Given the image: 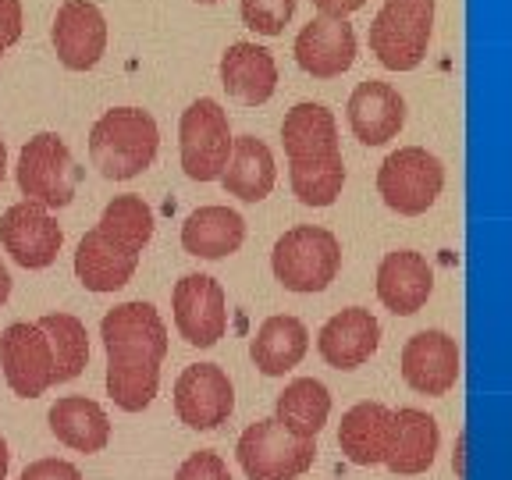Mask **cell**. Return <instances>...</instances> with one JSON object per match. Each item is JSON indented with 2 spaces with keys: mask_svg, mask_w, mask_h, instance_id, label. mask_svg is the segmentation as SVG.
I'll list each match as a JSON object with an SVG mask.
<instances>
[{
  "mask_svg": "<svg viewBox=\"0 0 512 480\" xmlns=\"http://www.w3.org/2000/svg\"><path fill=\"white\" fill-rule=\"evenodd\" d=\"M107 352V395L125 413H143L160 392V367L168 356V324L153 303H118L100 320Z\"/></svg>",
  "mask_w": 512,
  "mask_h": 480,
  "instance_id": "cell-1",
  "label": "cell"
},
{
  "mask_svg": "<svg viewBox=\"0 0 512 480\" xmlns=\"http://www.w3.org/2000/svg\"><path fill=\"white\" fill-rule=\"evenodd\" d=\"M160 128L143 107H111L89 128V160L107 182H128L157 160Z\"/></svg>",
  "mask_w": 512,
  "mask_h": 480,
  "instance_id": "cell-2",
  "label": "cell"
},
{
  "mask_svg": "<svg viewBox=\"0 0 512 480\" xmlns=\"http://www.w3.org/2000/svg\"><path fill=\"white\" fill-rule=\"evenodd\" d=\"M271 271L288 292L299 296L324 292L342 271V242L320 224L288 228L271 249Z\"/></svg>",
  "mask_w": 512,
  "mask_h": 480,
  "instance_id": "cell-3",
  "label": "cell"
},
{
  "mask_svg": "<svg viewBox=\"0 0 512 480\" xmlns=\"http://www.w3.org/2000/svg\"><path fill=\"white\" fill-rule=\"evenodd\" d=\"M434 32V0H384L370 22V54L388 72H413L427 57Z\"/></svg>",
  "mask_w": 512,
  "mask_h": 480,
  "instance_id": "cell-4",
  "label": "cell"
},
{
  "mask_svg": "<svg viewBox=\"0 0 512 480\" xmlns=\"http://www.w3.org/2000/svg\"><path fill=\"white\" fill-rule=\"evenodd\" d=\"M15 182L29 203L47 210H61L75 200L82 182V168L57 132H40L22 146L15 164Z\"/></svg>",
  "mask_w": 512,
  "mask_h": 480,
  "instance_id": "cell-5",
  "label": "cell"
},
{
  "mask_svg": "<svg viewBox=\"0 0 512 480\" xmlns=\"http://www.w3.org/2000/svg\"><path fill=\"white\" fill-rule=\"evenodd\" d=\"M232 146L235 136L228 125V111L214 96H200L185 107L178 121V157L192 182H217L228 168Z\"/></svg>",
  "mask_w": 512,
  "mask_h": 480,
  "instance_id": "cell-6",
  "label": "cell"
},
{
  "mask_svg": "<svg viewBox=\"0 0 512 480\" xmlns=\"http://www.w3.org/2000/svg\"><path fill=\"white\" fill-rule=\"evenodd\" d=\"M445 189V164L424 146H399L377 168V192L388 210L402 217L427 214Z\"/></svg>",
  "mask_w": 512,
  "mask_h": 480,
  "instance_id": "cell-7",
  "label": "cell"
},
{
  "mask_svg": "<svg viewBox=\"0 0 512 480\" xmlns=\"http://www.w3.org/2000/svg\"><path fill=\"white\" fill-rule=\"evenodd\" d=\"M235 459L249 480H296L313 466L317 445L296 438L274 416H267V420H256L242 431L239 445H235Z\"/></svg>",
  "mask_w": 512,
  "mask_h": 480,
  "instance_id": "cell-8",
  "label": "cell"
},
{
  "mask_svg": "<svg viewBox=\"0 0 512 480\" xmlns=\"http://www.w3.org/2000/svg\"><path fill=\"white\" fill-rule=\"evenodd\" d=\"M171 313L178 335L196 349H210L228 331V296L221 281L210 274H185L182 281H175Z\"/></svg>",
  "mask_w": 512,
  "mask_h": 480,
  "instance_id": "cell-9",
  "label": "cell"
},
{
  "mask_svg": "<svg viewBox=\"0 0 512 480\" xmlns=\"http://www.w3.org/2000/svg\"><path fill=\"white\" fill-rule=\"evenodd\" d=\"M0 370L18 399H40L54 388V352L36 320H18L0 335Z\"/></svg>",
  "mask_w": 512,
  "mask_h": 480,
  "instance_id": "cell-10",
  "label": "cell"
},
{
  "mask_svg": "<svg viewBox=\"0 0 512 480\" xmlns=\"http://www.w3.org/2000/svg\"><path fill=\"white\" fill-rule=\"evenodd\" d=\"M0 246L25 271H43L57 260L64 246V232L57 217L40 203H15L0 217Z\"/></svg>",
  "mask_w": 512,
  "mask_h": 480,
  "instance_id": "cell-11",
  "label": "cell"
},
{
  "mask_svg": "<svg viewBox=\"0 0 512 480\" xmlns=\"http://www.w3.org/2000/svg\"><path fill=\"white\" fill-rule=\"evenodd\" d=\"M175 413L192 431H217L235 413L232 377L217 363H192L175 381Z\"/></svg>",
  "mask_w": 512,
  "mask_h": 480,
  "instance_id": "cell-12",
  "label": "cell"
},
{
  "mask_svg": "<svg viewBox=\"0 0 512 480\" xmlns=\"http://www.w3.org/2000/svg\"><path fill=\"white\" fill-rule=\"evenodd\" d=\"M57 61L68 72H89L107 54V18L93 0H64L50 25Z\"/></svg>",
  "mask_w": 512,
  "mask_h": 480,
  "instance_id": "cell-13",
  "label": "cell"
},
{
  "mask_svg": "<svg viewBox=\"0 0 512 480\" xmlns=\"http://www.w3.org/2000/svg\"><path fill=\"white\" fill-rule=\"evenodd\" d=\"M459 345L456 338L448 335V331H416L406 345H402V356H399V370H402V381L420 395H445L456 388L459 381Z\"/></svg>",
  "mask_w": 512,
  "mask_h": 480,
  "instance_id": "cell-14",
  "label": "cell"
},
{
  "mask_svg": "<svg viewBox=\"0 0 512 480\" xmlns=\"http://www.w3.org/2000/svg\"><path fill=\"white\" fill-rule=\"evenodd\" d=\"M296 64L313 79H338L356 64V32L342 18H313L296 36Z\"/></svg>",
  "mask_w": 512,
  "mask_h": 480,
  "instance_id": "cell-15",
  "label": "cell"
},
{
  "mask_svg": "<svg viewBox=\"0 0 512 480\" xmlns=\"http://www.w3.org/2000/svg\"><path fill=\"white\" fill-rule=\"evenodd\" d=\"M349 128L363 146H384L392 143L406 125V100L388 82L367 79L352 89L349 96Z\"/></svg>",
  "mask_w": 512,
  "mask_h": 480,
  "instance_id": "cell-16",
  "label": "cell"
},
{
  "mask_svg": "<svg viewBox=\"0 0 512 480\" xmlns=\"http://www.w3.org/2000/svg\"><path fill=\"white\" fill-rule=\"evenodd\" d=\"M434 292V271L424 253L416 249H395L377 267V299L395 317H413L427 306Z\"/></svg>",
  "mask_w": 512,
  "mask_h": 480,
  "instance_id": "cell-17",
  "label": "cell"
},
{
  "mask_svg": "<svg viewBox=\"0 0 512 480\" xmlns=\"http://www.w3.org/2000/svg\"><path fill=\"white\" fill-rule=\"evenodd\" d=\"M381 345V324L363 306H345L320 328L317 349L324 363L335 370H356L370 360Z\"/></svg>",
  "mask_w": 512,
  "mask_h": 480,
  "instance_id": "cell-18",
  "label": "cell"
},
{
  "mask_svg": "<svg viewBox=\"0 0 512 480\" xmlns=\"http://www.w3.org/2000/svg\"><path fill=\"white\" fill-rule=\"evenodd\" d=\"M221 86L228 89L232 100L246 107L267 104L278 89V64H274L271 50L249 40L232 43L221 54Z\"/></svg>",
  "mask_w": 512,
  "mask_h": 480,
  "instance_id": "cell-19",
  "label": "cell"
},
{
  "mask_svg": "<svg viewBox=\"0 0 512 480\" xmlns=\"http://www.w3.org/2000/svg\"><path fill=\"white\" fill-rule=\"evenodd\" d=\"M395 438V409L384 402H356L342 416L338 427V445L345 459L356 466H377L388 459V448Z\"/></svg>",
  "mask_w": 512,
  "mask_h": 480,
  "instance_id": "cell-20",
  "label": "cell"
},
{
  "mask_svg": "<svg viewBox=\"0 0 512 480\" xmlns=\"http://www.w3.org/2000/svg\"><path fill=\"white\" fill-rule=\"evenodd\" d=\"M438 445H441L438 420L427 409L402 406L395 409V438L384 466L392 473H402V477L427 473L434 466V459H438Z\"/></svg>",
  "mask_w": 512,
  "mask_h": 480,
  "instance_id": "cell-21",
  "label": "cell"
},
{
  "mask_svg": "<svg viewBox=\"0 0 512 480\" xmlns=\"http://www.w3.org/2000/svg\"><path fill=\"white\" fill-rule=\"evenodd\" d=\"M139 267V253L111 242L104 232H86L79 239V249H75V278L89 288V292H118L132 281Z\"/></svg>",
  "mask_w": 512,
  "mask_h": 480,
  "instance_id": "cell-22",
  "label": "cell"
},
{
  "mask_svg": "<svg viewBox=\"0 0 512 480\" xmlns=\"http://www.w3.org/2000/svg\"><path fill=\"white\" fill-rule=\"evenodd\" d=\"M50 431L61 445H68L72 452L82 456H93V452H104L107 441H111V416L96 399L86 395H64L50 406L47 413Z\"/></svg>",
  "mask_w": 512,
  "mask_h": 480,
  "instance_id": "cell-23",
  "label": "cell"
},
{
  "mask_svg": "<svg viewBox=\"0 0 512 480\" xmlns=\"http://www.w3.org/2000/svg\"><path fill=\"white\" fill-rule=\"evenodd\" d=\"M306 349H310V331L303 320L292 313H274L256 328L253 342H249V360L260 374L281 377L303 363Z\"/></svg>",
  "mask_w": 512,
  "mask_h": 480,
  "instance_id": "cell-24",
  "label": "cell"
},
{
  "mask_svg": "<svg viewBox=\"0 0 512 480\" xmlns=\"http://www.w3.org/2000/svg\"><path fill=\"white\" fill-rule=\"evenodd\" d=\"M281 146L288 160H317V157H338V121L324 104L303 100L281 121Z\"/></svg>",
  "mask_w": 512,
  "mask_h": 480,
  "instance_id": "cell-25",
  "label": "cell"
},
{
  "mask_svg": "<svg viewBox=\"0 0 512 480\" xmlns=\"http://www.w3.org/2000/svg\"><path fill=\"white\" fill-rule=\"evenodd\" d=\"M246 242V221L232 207H200L182 224V249L200 260H224Z\"/></svg>",
  "mask_w": 512,
  "mask_h": 480,
  "instance_id": "cell-26",
  "label": "cell"
},
{
  "mask_svg": "<svg viewBox=\"0 0 512 480\" xmlns=\"http://www.w3.org/2000/svg\"><path fill=\"white\" fill-rule=\"evenodd\" d=\"M274 182H278V164H274L271 146L256 136L235 139L228 168H224V175H221L224 192L242 203H260L271 196Z\"/></svg>",
  "mask_w": 512,
  "mask_h": 480,
  "instance_id": "cell-27",
  "label": "cell"
},
{
  "mask_svg": "<svg viewBox=\"0 0 512 480\" xmlns=\"http://www.w3.org/2000/svg\"><path fill=\"white\" fill-rule=\"evenodd\" d=\"M331 416V392L317 377H296L274 402V420L303 441H317Z\"/></svg>",
  "mask_w": 512,
  "mask_h": 480,
  "instance_id": "cell-28",
  "label": "cell"
},
{
  "mask_svg": "<svg viewBox=\"0 0 512 480\" xmlns=\"http://www.w3.org/2000/svg\"><path fill=\"white\" fill-rule=\"evenodd\" d=\"M40 331L47 335L50 352H54V384H68L86 370L89 363V331L72 313H47L36 320Z\"/></svg>",
  "mask_w": 512,
  "mask_h": 480,
  "instance_id": "cell-29",
  "label": "cell"
},
{
  "mask_svg": "<svg viewBox=\"0 0 512 480\" xmlns=\"http://www.w3.org/2000/svg\"><path fill=\"white\" fill-rule=\"evenodd\" d=\"M288 182L303 207H331L345 189V160L317 157V160H288Z\"/></svg>",
  "mask_w": 512,
  "mask_h": 480,
  "instance_id": "cell-30",
  "label": "cell"
},
{
  "mask_svg": "<svg viewBox=\"0 0 512 480\" xmlns=\"http://www.w3.org/2000/svg\"><path fill=\"white\" fill-rule=\"evenodd\" d=\"M96 232H104L111 242L132 249V253H143L153 239V210L143 196L136 192H125V196H114L111 203L100 214Z\"/></svg>",
  "mask_w": 512,
  "mask_h": 480,
  "instance_id": "cell-31",
  "label": "cell"
},
{
  "mask_svg": "<svg viewBox=\"0 0 512 480\" xmlns=\"http://www.w3.org/2000/svg\"><path fill=\"white\" fill-rule=\"evenodd\" d=\"M239 15L242 25L253 29L256 36H281L296 15V0H242Z\"/></svg>",
  "mask_w": 512,
  "mask_h": 480,
  "instance_id": "cell-32",
  "label": "cell"
},
{
  "mask_svg": "<svg viewBox=\"0 0 512 480\" xmlns=\"http://www.w3.org/2000/svg\"><path fill=\"white\" fill-rule=\"evenodd\" d=\"M175 480H232V473H228V463H224L217 452L200 448V452H192V456L178 466Z\"/></svg>",
  "mask_w": 512,
  "mask_h": 480,
  "instance_id": "cell-33",
  "label": "cell"
},
{
  "mask_svg": "<svg viewBox=\"0 0 512 480\" xmlns=\"http://www.w3.org/2000/svg\"><path fill=\"white\" fill-rule=\"evenodd\" d=\"M18 480H82V473H79V466L68 463V459L50 456V459H36V463H29Z\"/></svg>",
  "mask_w": 512,
  "mask_h": 480,
  "instance_id": "cell-34",
  "label": "cell"
},
{
  "mask_svg": "<svg viewBox=\"0 0 512 480\" xmlns=\"http://www.w3.org/2000/svg\"><path fill=\"white\" fill-rule=\"evenodd\" d=\"M22 4L18 0H0V54L22 40Z\"/></svg>",
  "mask_w": 512,
  "mask_h": 480,
  "instance_id": "cell-35",
  "label": "cell"
},
{
  "mask_svg": "<svg viewBox=\"0 0 512 480\" xmlns=\"http://www.w3.org/2000/svg\"><path fill=\"white\" fill-rule=\"evenodd\" d=\"M367 0H313V8L320 11V18H349L352 11H360Z\"/></svg>",
  "mask_w": 512,
  "mask_h": 480,
  "instance_id": "cell-36",
  "label": "cell"
},
{
  "mask_svg": "<svg viewBox=\"0 0 512 480\" xmlns=\"http://www.w3.org/2000/svg\"><path fill=\"white\" fill-rule=\"evenodd\" d=\"M452 466H456V480H466V431H459V438H456V456H452Z\"/></svg>",
  "mask_w": 512,
  "mask_h": 480,
  "instance_id": "cell-37",
  "label": "cell"
},
{
  "mask_svg": "<svg viewBox=\"0 0 512 480\" xmlns=\"http://www.w3.org/2000/svg\"><path fill=\"white\" fill-rule=\"evenodd\" d=\"M8 299H11V274L4 267V260H0V306L8 303Z\"/></svg>",
  "mask_w": 512,
  "mask_h": 480,
  "instance_id": "cell-38",
  "label": "cell"
},
{
  "mask_svg": "<svg viewBox=\"0 0 512 480\" xmlns=\"http://www.w3.org/2000/svg\"><path fill=\"white\" fill-rule=\"evenodd\" d=\"M8 470H11V452H8V441L0 438V480L8 477Z\"/></svg>",
  "mask_w": 512,
  "mask_h": 480,
  "instance_id": "cell-39",
  "label": "cell"
},
{
  "mask_svg": "<svg viewBox=\"0 0 512 480\" xmlns=\"http://www.w3.org/2000/svg\"><path fill=\"white\" fill-rule=\"evenodd\" d=\"M4 175H8V146L0 139V182H4Z\"/></svg>",
  "mask_w": 512,
  "mask_h": 480,
  "instance_id": "cell-40",
  "label": "cell"
},
{
  "mask_svg": "<svg viewBox=\"0 0 512 480\" xmlns=\"http://www.w3.org/2000/svg\"><path fill=\"white\" fill-rule=\"evenodd\" d=\"M196 4H217V0H196Z\"/></svg>",
  "mask_w": 512,
  "mask_h": 480,
  "instance_id": "cell-41",
  "label": "cell"
},
{
  "mask_svg": "<svg viewBox=\"0 0 512 480\" xmlns=\"http://www.w3.org/2000/svg\"><path fill=\"white\" fill-rule=\"evenodd\" d=\"M0 57H4V54H0Z\"/></svg>",
  "mask_w": 512,
  "mask_h": 480,
  "instance_id": "cell-42",
  "label": "cell"
}]
</instances>
